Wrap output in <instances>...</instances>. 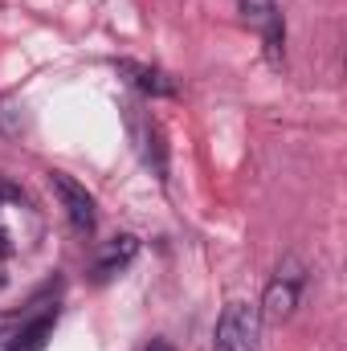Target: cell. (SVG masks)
<instances>
[{"mask_svg":"<svg viewBox=\"0 0 347 351\" xmlns=\"http://www.w3.org/2000/svg\"><path fill=\"white\" fill-rule=\"evenodd\" d=\"M143 351H176V348L168 343V339H152V343H147Z\"/></svg>","mask_w":347,"mask_h":351,"instance_id":"cell-10","label":"cell"},{"mask_svg":"<svg viewBox=\"0 0 347 351\" xmlns=\"http://www.w3.org/2000/svg\"><path fill=\"white\" fill-rule=\"evenodd\" d=\"M237 12L250 29L261 33V49H265V62L278 70L282 58H286V21H282V8L278 0H237Z\"/></svg>","mask_w":347,"mask_h":351,"instance_id":"cell-4","label":"cell"},{"mask_svg":"<svg viewBox=\"0 0 347 351\" xmlns=\"http://www.w3.org/2000/svg\"><path fill=\"white\" fill-rule=\"evenodd\" d=\"M261 339V315L254 302H229L217 319L213 351H258Z\"/></svg>","mask_w":347,"mask_h":351,"instance_id":"cell-3","label":"cell"},{"mask_svg":"<svg viewBox=\"0 0 347 351\" xmlns=\"http://www.w3.org/2000/svg\"><path fill=\"white\" fill-rule=\"evenodd\" d=\"M41 233H45V221L33 208L29 192L0 176V258L29 254L41 241Z\"/></svg>","mask_w":347,"mask_h":351,"instance_id":"cell-1","label":"cell"},{"mask_svg":"<svg viewBox=\"0 0 347 351\" xmlns=\"http://www.w3.org/2000/svg\"><path fill=\"white\" fill-rule=\"evenodd\" d=\"M302 286H307V265L298 262L294 254L282 258L278 274L270 278V286L261 294V306H258L261 323H286L298 311V302H302Z\"/></svg>","mask_w":347,"mask_h":351,"instance_id":"cell-2","label":"cell"},{"mask_svg":"<svg viewBox=\"0 0 347 351\" xmlns=\"http://www.w3.org/2000/svg\"><path fill=\"white\" fill-rule=\"evenodd\" d=\"M53 323H58V311H41L33 319L0 327V351H41L49 331H53Z\"/></svg>","mask_w":347,"mask_h":351,"instance_id":"cell-7","label":"cell"},{"mask_svg":"<svg viewBox=\"0 0 347 351\" xmlns=\"http://www.w3.org/2000/svg\"><path fill=\"white\" fill-rule=\"evenodd\" d=\"M0 286H4V265H0Z\"/></svg>","mask_w":347,"mask_h":351,"instance_id":"cell-11","label":"cell"},{"mask_svg":"<svg viewBox=\"0 0 347 351\" xmlns=\"http://www.w3.org/2000/svg\"><path fill=\"white\" fill-rule=\"evenodd\" d=\"M119 74H123L135 90H143L147 98H172L176 94V78L168 74V70H160V66H147V62H131V58H123V62H119Z\"/></svg>","mask_w":347,"mask_h":351,"instance_id":"cell-8","label":"cell"},{"mask_svg":"<svg viewBox=\"0 0 347 351\" xmlns=\"http://www.w3.org/2000/svg\"><path fill=\"white\" fill-rule=\"evenodd\" d=\"M127 119H131V135H135V147L147 164V172L156 176L160 184H168V143H164V127L143 114L139 106H127Z\"/></svg>","mask_w":347,"mask_h":351,"instance_id":"cell-5","label":"cell"},{"mask_svg":"<svg viewBox=\"0 0 347 351\" xmlns=\"http://www.w3.org/2000/svg\"><path fill=\"white\" fill-rule=\"evenodd\" d=\"M135 254H139V237H131V233L110 237V241L98 250V258H94V282H106V278H115L119 269H127V265L135 262Z\"/></svg>","mask_w":347,"mask_h":351,"instance_id":"cell-9","label":"cell"},{"mask_svg":"<svg viewBox=\"0 0 347 351\" xmlns=\"http://www.w3.org/2000/svg\"><path fill=\"white\" fill-rule=\"evenodd\" d=\"M49 188L58 192V200H62V208H66V217H70V229H74L78 237H90V233H94V221H98L94 196L66 172H49Z\"/></svg>","mask_w":347,"mask_h":351,"instance_id":"cell-6","label":"cell"}]
</instances>
